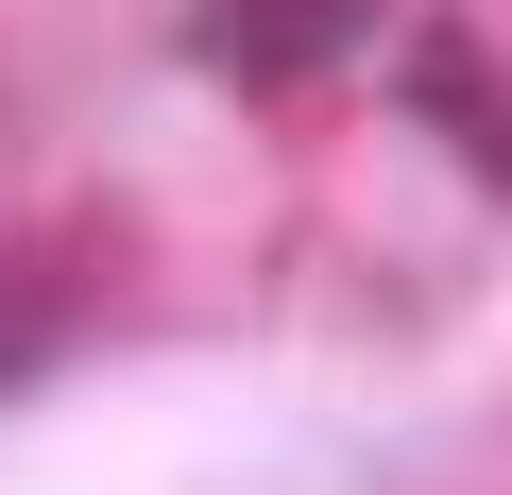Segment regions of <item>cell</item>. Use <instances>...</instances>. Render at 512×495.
<instances>
[{
    "mask_svg": "<svg viewBox=\"0 0 512 495\" xmlns=\"http://www.w3.org/2000/svg\"><path fill=\"white\" fill-rule=\"evenodd\" d=\"M376 35V0H188V52L222 69V86H308V69H342Z\"/></svg>",
    "mask_w": 512,
    "mask_h": 495,
    "instance_id": "cell-1",
    "label": "cell"
},
{
    "mask_svg": "<svg viewBox=\"0 0 512 495\" xmlns=\"http://www.w3.org/2000/svg\"><path fill=\"white\" fill-rule=\"evenodd\" d=\"M410 120H427V137H461V154L512 188V86H495V52H478V35H427V52H410Z\"/></svg>",
    "mask_w": 512,
    "mask_h": 495,
    "instance_id": "cell-2",
    "label": "cell"
},
{
    "mask_svg": "<svg viewBox=\"0 0 512 495\" xmlns=\"http://www.w3.org/2000/svg\"><path fill=\"white\" fill-rule=\"evenodd\" d=\"M52 325H69V308H52V274H35V257H0V393L52 359Z\"/></svg>",
    "mask_w": 512,
    "mask_h": 495,
    "instance_id": "cell-3",
    "label": "cell"
}]
</instances>
